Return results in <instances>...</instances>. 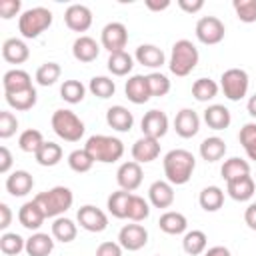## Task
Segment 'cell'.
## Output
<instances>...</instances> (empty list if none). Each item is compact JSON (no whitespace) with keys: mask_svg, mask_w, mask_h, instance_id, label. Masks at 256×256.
<instances>
[{"mask_svg":"<svg viewBox=\"0 0 256 256\" xmlns=\"http://www.w3.org/2000/svg\"><path fill=\"white\" fill-rule=\"evenodd\" d=\"M164 174L170 184H186L192 178V172L196 168V158L192 152L184 148H174L164 156Z\"/></svg>","mask_w":256,"mask_h":256,"instance_id":"obj_1","label":"cell"},{"mask_svg":"<svg viewBox=\"0 0 256 256\" xmlns=\"http://www.w3.org/2000/svg\"><path fill=\"white\" fill-rule=\"evenodd\" d=\"M34 202L40 206V210L44 212L46 218H58L60 214H64L72 206L74 194L66 186H54V188H50L46 192L36 194Z\"/></svg>","mask_w":256,"mask_h":256,"instance_id":"obj_2","label":"cell"},{"mask_svg":"<svg viewBox=\"0 0 256 256\" xmlns=\"http://www.w3.org/2000/svg\"><path fill=\"white\" fill-rule=\"evenodd\" d=\"M84 148L94 158V162H104V164L116 162L124 154L122 140H118L114 136H106V134H94V136H90L86 140V146Z\"/></svg>","mask_w":256,"mask_h":256,"instance_id":"obj_3","label":"cell"},{"mask_svg":"<svg viewBox=\"0 0 256 256\" xmlns=\"http://www.w3.org/2000/svg\"><path fill=\"white\" fill-rule=\"evenodd\" d=\"M198 60H200L198 48L190 40L182 38V40L174 42L172 54H170V64L168 66H170V72L172 74H176V76H188L196 68Z\"/></svg>","mask_w":256,"mask_h":256,"instance_id":"obj_4","label":"cell"},{"mask_svg":"<svg viewBox=\"0 0 256 256\" xmlns=\"http://www.w3.org/2000/svg\"><path fill=\"white\" fill-rule=\"evenodd\" d=\"M52 24V12L44 6H36L30 10H24L18 18V30L24 38H36L44 30H48Z\"/></svg>","mask_w":256,"mask_h":256,"instance_id":"obj_5","label":"cell"},{"mask_svg":"<svg viewBox=\"0 0 256 256\" xmlns=\"http://www.w3.org/2000/svg\"><path fill=\"white\" fill-rule=\"evenodd\" d=\"M50 124H52V130L66 142H78L86 130L84 122L72 110H64V108H60L52 114Z\"/></svg>","mask_w":256,"mask_h":256,"instance_id":"obj_6","label":"cell"},{"mask_svg":"<svg viewBox=\"0 0 256 256\" xmlns=\"http://www.w3.org/2000/svg\"><path fill=\"white\" fill-rule=\"evenodd\" d=\"M248 84H250L248 74H246V70H242V68H230V70H226V72L222 74V78H220L222 92H224V96H226L228 100H232V102H238V100H242V98L246 96Z\"/></svg>","mask_w":256,"mask_h":256,"instance_id":"obj_7","label":"cell"},{"mask_svg":"<svg viewBox=\"0 0 256 256\" xmlns=\"http://www.w3.org/2000/svg\"><path fill=\"white\" fill-rule=\"evenodd\" d=\"M224 34H226L224 22L216 16H202L196 22V38L202 44H208V46L218 44L224 40Z\"/></svg>","mask_w":256,"mask_h":256,"instance_id":"obj_8","label":"cell"},{"mask_svg":"<svg viewBox=\"0 0 256 256\" xmlns=\"http://www.w3.org/2000/svg\"><path fill=\"white\" fill-rule=\"evenodd\" d=\"M100 42L102 46L114 54V52H122L126 48V42H128V30L122 22H108L104 28H102V34H100Z\"/></svg>","mask_w":256,"mask_h":256,"instance_id":"obj_9","label":"cell"},{"mask_svg":"<svg viewBox=\"0 0 256 256\" xmlns=\"http://www.w3.org/2000/svg\"><path fill=\"white\" fill-rule=\"evenodd\" d=\"M146 242H148V230L142 224H126L118 232V244L124 250L136 252V250L144 248Z\"/></svg>","mask_w":256,"mask_h":256,"instance_id":"obj_10","label":"cell"},{"mask_svg":"<svg viewBox=\"0 0 256 256\" xmlns=\"http://www.w3.org/2000/svg\"><path fill=\"white\" fill-rule=\"evenodd\" d=\"M76 218H78V224L88 232H102L108 226V216L92 204H86V206L78 208Z\"/></svg>","mask_w":256,"mask_h":256,"instance_id":"obj_11","label":"cell"},{"mask_svg":"<svg viewBox=\"0 0 256 256\" xmlns=\"http://www.w3.org/2000/svg\"><path fill=\"white\" fill-rule=\"evenodd\" d=\"M64 22L74 32H86L92 26V10L84 4H70L64 12Z\"/></svg>","mask_w":256,"mask_h":256,"instance_id":"obj_12","label":"cell"},{"mask_svg":"<svg viewBox=\"0 0 256 256\" xmlns=\"http://www.w3.org/2000/svg\"><path fill=\"white\" fill-rule=\"evenodd\" d=\"M140 126H142V134L144 136L160 140L168 132V116L162 110H150V112L144 114Z\"/></svg>","mask_w":256,"mask_h":256,"instance_id":"obj_13","label":"cell"},{"mask_svg":"<svg viewBox=\"0 0 256 256\" xmlns=\"http://www.w3.org/2000/svg\"><path fill=\"white\" fill-rule=\"evenodd\" d=\"M116 180H118L120 190H126V192L136 190L142 184V168H140V164L134 162V160L120 164V168L116 172Z\"/></svg>","mask_w":256,"mask_h":256,"instance_id":"obj_14","label":"cell"},{"mask_svg":"<svg viewBox=\"0 0 256 256\" xmlns=\"http://www.w3.org/2000/svg\"><path fill=\"white\" fill-rule=\"evenodd\" d=\"M174 130L182 138L196 136L198 130H200V118H198V114L194 110H190V108H182L176 114V118H174Z\"/></svg>","mask_w":256,"mask_h":256,"instance_id":"obj_15","label":"cell"},{"mask_svg":"<svg viewBox=\"0 0 256 256\" xmlns=\"http://www.w3.org/2000/svg\"><path fill=\"white\" fill-rule=\"evenodd\" d=\"M158 154H160V142L156 138H150V136H142L132 146V158L138 164L152 162L158 158Z\"/></svg>","mask_w":256,"mask_h":256,"instance_id":"obj_16","label":"cell"},{"mask_svg":"<svg viewBox=\"0 0 256 256\" xmlns=\"http://www.w3.org/2000/svg\"><path fill=\"white\" fill-rule=\"evenodd\" d=\"M124 92H126V98L132 104H144L152 98L150 88H148V80L142 74H134L132 78H128V82L124 86Z\"/></svg>","mask_w":256,"mask_h":256,"instance_id":"obj_17","label":"cell"},{"mask_svg":"<svg viewBox=\"0 0 256 256\" xmlns=\"http://www.w3.org/2000/svg\"><path fill=\"white\" fill-rule=\"evenodd\" d=\"M148 198L156 208H170L174 202V188L168 180H156L148 188Z\"/></svg>","mask_w":256,"mask_h":256,"instance_id":"obj_18","label":"cell"},{"mask_svg":"<svg viewBox=\"0 0 256 256\" xmlns=\"http://www.w3.org/2000/svg\"><path fill=\"white\" fill-rule=\"evenodd\" d=\"M254 190H256V184H254V180H252L250 174L226 182V192H228V196H230L232 200H236V202H246V200H250V198L254 196Z\"/></svg>","mask_w":256,"mask_h":256,"instance_id":"obj_19","label":"cell"},{"mask_svg":"<svg viewBox=\"0 0 256 256\" xmlns=\"http://www.w3.org/2000/svg\"><path fill=\"white\" fill-rule=\"evenodd\" d=\"M72 54L78 62H94L100 54V46L92 36H78L72 44Z\"/></svg>","mask_w":256,"mask_h":256,"instance_id":"obj_20","label":"cell"},{"mask_svg":"<svg viewBox=\"0 0 256 256\" xmlns=\"http://www.w3.org/2000/svg\"><path fill=\"white\" fill-rule=\"evenodd\" d=\"M2 86H4V94L22 92V90L32 88V78H30V74L26 70L14 68V70H8L2 76Z\"/></svg>","mask_w":256,"mask_h":256,"instance_id":"obj_21","label":"cell"},{"mask_svg":"<svg viewBox=\"0 0 256 256\" xmlns=\"http://www.w3.org/2000/svg\"><path fill=\"white\" fill-rule=\"evenodd\" d=\"M34 186V178L30 172L26 170H16L12 172L8 178H6V190L12 194V196H26Z\"/></svg>","mask_w":256,"mask_h":256,"instance_id":"obj_22","label":"cell"},{"mask_svg":"<svg viewBox=\"0 0 256 256\" xmlns=\"http://www.w3.org/2000/svg\"><path fill=\"white\" fill-rule=\"evenodd\" d=\"M18 220H20V224H22L24 228H28V230H38V228L42 226V222L46 220V216H44V212L40 210V206H38L34 200H30V202H26V204L20 206V210H18Z\"/></svg>","mask_w":256,"mask_h":256,"instance_id":"obj_23","label":"cell"},{"mask_svg":"<svg viewBox=\"0 0 256 256\" xmlns=\"http://www.w3.org/2000/svg\"><path fill=\"white\" fill-rule=\"evenodd\" d=\"M28 56H30V50H28V46L20 38H8V40H4V44H2V58L6 62H10V64H22V62L28 60Z\"/></svg>","mask_w":256,"mask_h":256,"instance_id":"obj_24","label":"cell"},{"mask_svg":"<svg viewBox=\"0 0 256 256\" xmlns=\"http://www.w3.org/2000/svg\"><path fill=\"white\" fill-rule=\"evenodd\" d=\"M204 122L208 124V128L212 130H226L232 122L230 110L222 104H212L204 110Z\"/></svg>","mask_w":256,"mask_h":256,"instance_id":"obj_25","label":"cell"},{"mask_svg":"<svg viewBox=\"0 0 256 256\" xmlns=\"http://www.w3.org/2000/svg\"><path fill=\"white\" fill-rule=\"evenodd\" d=\"M106 122L110 128H114L118 132H128L134 124V116L124 106H110L106 112Z\"/></svg>","mask_w":256,"mask_h":256,"instance_id":"obj_26","label":"cell"},{"mask_svg":"<svg viewBox=\"0 0 256 256\" xmlns=\"http://www.w3.org/2000/svg\"><path fill=\"white\" fill-rule=\"evenodd\" d=\"M134 56H136L138 64H142L146 68H160L164 64V52L154 44H140L136 48Z\"/></svg>","mask_w":256,"mask_h":256,"instance_id":"obj_27","label":"cell"},{"mask_svg":"<svg viewBox=\"0 0 256 256\" xmlns=\"http://www.w3.org/2000/svg\"><path fill=\"white\" fill-rule=\"evenodd\" d=\"M158 226H160V230L166 232V234H182V232H186V228H188V220H186V216H184L182 212L168 210V212H164V214L160 216Z\"/></svg>","mask_w":256,"mask_h":256,"instance_id":"obj_28","label":"cell"},{"mask_svg":"<svg viewBox=\"0 0 256 256\" xmlns=\"http://www.w3.org/2000/svg\"><path fill=\"white\" fill-rule=\"evenodd\" d=\"M54 250V240L52 236L44 232H36L26 240V254L28 256H50Z\"/></svg>","mask_w":256,"mask_h":256,"instance_id":"obj_29","label":"cell"},{"mask_svg":"<svg viewBox=\"0 0 256 256\" xmlns=\"http://www.w3.org/2000/svg\"><path fill=\"white\" fill-rule=\"evenodd\" d=\"M226 154V142L218 136H208L202 140L200 144V156L206 160V162H216L220 158H224Z\"/></svg>","mask_w":256,"mask_h":256,"instance_id":"obj_30","label":"cell"},{"mask_svg":"<svg viewBox=\"0 0 256 256\" xmlns=\"http://www.w3.org/2000/svg\"><path fill=\"white\" fill-rule=\"evenodd\" d=\"M6 96V102L10 108L18 110V112H26L30 110L36 100H38V94H36V88H28V90H22V92H14V94H4Z\"/></svg>","mask_w":256,"mask_h":256,"instance_id":"obj_31","label":"cell"},{"mask_svg":"<svg viewBox=\"0 0 256 256\" xmlns=\"http://www.w3.org/2000/svg\"><path fill=\"white\" fill-rule=\"evenodd\" d=\"M198 202L200 206L206 210V212H216L222 208L224 204V190L218 188V186H206L200 196H198Z\"/></svg>","mask_w":256,"mask_h":256,"instance_id":"obj_32","label":"cell"},{"mask_svg":"<svg viewBox=\"0 0 256 256\" xmlns=\"http://www.w3.org/2000/svg\"><path fill=\"white\" fill-rule=\"evenodd\" d=\"M130 192L126 190H116L108 196V212L114 218H128V204H130Z\"/></svg>","mask_w":256,"mask_h":256,"instance_id":"obj_33","label":"cell"},{"mask_svg":"<svg viewBox=\"0 0 256 256\" xmlns=\"http://www.w3.org/2000/svg\"><path fill=\"white\" fill-rule=\"evenodd\" d=\"M34 158L40 166H56L62 160V148L56 142H44L34 154Z\"/></svg>","mask_w":256,"mask_h":256,"instance_id":"obj_34","label":"cell"},{"mask_svg":"<svg viewBox=\"0 0 256 256\" xmlns=\"http://www.w3.org/2000/svg\"><path fill=\"white\" fill-rule=\"evenodd\" d=\"M220 174H222V178H224L226 182H230V180H236V178H240V176L250 174V164H248L246 160L234 156V158H228V160L222 164Z\"/></svg>","mask_w":256,"mask_h":256,"instance_id":"obj_35","label":"cell"},{"mask_svg":"<svg viewBox=\"0 0 256 256\" xmlns=\"http://www.w3.org/2000/svg\"><path fill=\"white\" fill-rule=\"evenodd\" d=\"M206 244H208V238L202 230H190V232L184 234V240H182V248L190 256L202 254L206 250Z\"/></svg>","mask_w":256,"mask_h":256,"instance_id":"obj_36","label":"cell"},{"mask_svg":"<svg viewBox=\"0 0 256 256\" xmlns=\"http://www.w3.org/2000/svg\"><path fill=\"white\" fill-rule=\"evenodd\" d=\"M106 64H108V70H110L114 76H126V74L132 70L134 60H132V56H130L126 50H122V52L110 54Z\"/></svg>","mask_w":256,"mask_h":256,"instance_id":"obj_37","label":"cell"},{"mask_svg":"<svg viewBox=\"0 0 256 256\" xmlns=\"http://www.w3.org/2000/svg\"><path fill=\"white\" fill-rule=\"evenodd\" d=\"M78 230H76V224L70 220V218H64V216H58L54 222H52V236L60 242H72L76 238Z\"/></svg>","mask_w":256,"mask_h":256,"instance_id":"obj_38","label":"cell"},{"mask_svg":"<svg viewBox=\"0 0 256 256\" xmlns=\"http://www.w3.org/2000/svg\"><path fill=\"white\" fill-rule=\"evenodd\" d=\"M216 94H218V84L210 78H198L192 84V96L198 102H208V100L216 98Z\"/></svg>","mask_w":256,"mask_h":256,"instance_id":"obj_39","label":"cell"},{"mask_svg":"<svg viewBox=\"0 0 256 256\" xmlns=\"http://www.w3.org/2000/svg\"><path fill=\"white\" fill-rule=\"evenodd\" d=\"M44 142H46V140L42 138V132L36 130V128H28V130H24V132L20 134V138H18V146H20V150H22V152H28V154H36L38 148H40Z\"/></svg>","mask_w":256,"mask_h":256,"instance_id":"obj_40","label":"cell"},{"mask_svg":"<svg viewBox=\"0 0 256 256\" xmlns=\"http://www.w3.org/2000/svg\"><path fill=\"white\" fill-rule=\"evenodd\" d=\"M0 250L6 256H16L22 250H26V240L16 232H4L0 236Z\"/></svg>","mask_w":256,"mask_h":256,"instance_id":"obj_41","label":"cell"},{"mask_svg":"<svg viewBox=\"0 0 256 256\" xmlns=\"http://www.w3.org/2000/svg\"><path fill=\"white\" fill-rule=\"evenodd\" d=\"M86 94V88L80 80H64V84L60 86V96L62 100H66L68 104H78L82 102Z\"/></svg>","mask_w":256,"mask_h":256,"instance_id":"obj_42","label":"cell"},{"mask_svg":"<svg viewBox=\"0 0 256 256\" xmlns=\"http://www.w3.org/2000/svg\"><path fill=\"white\" fill-rule=\"evenodd\" d=\"M238 138H240V144H242V148L246 150L248 158H250V160H256V124H254V122L244 124V126L240 128Z\"/></svg>","mask_w":256,"mask_h":256,"instance_id":"obj_43","label":"cell"},{"mask_svg":"<svg viewBox=\"0 0 256 256\" xmlns=\"http://www.w3.org/2000/svg\"><path fill=\"white\" fill-rule=\"evenodd\" d=\"M92 164H94V158L88 154L86 148H82V150H74V152L68 154V166H70L74 172H78V174L88 172V170L92 168Z\"/></svg>","mask_w":256,"mask_h":256,"instance_id":"obj_44","label":"cell"},{"mask_svg":"<svg viewBox=\"0 0 256 256\" xmlns=\"http://www.w3.org/2000/svg\"><path fill=\"white\" fill-rule=\"evenodd\" d=\"M60 64L56 62H44L38 70H36V82L40 86H52L58 78H60Z\"/></svg>","mask_w":256,"mask_h":256,"instance_id":"obj_45","label":"cell"},{"mask_svg":"<svg viewBox=\"0 0 256 256\" xmlns=\"http://www.w3.org/2000/svg\"><path fill=\"white\" fill-rule=\"evenodd\" d=\"M150 216V206L142 196L132 194L130 196V204H128V218L132 222H142Z\"/></svg>","mask_w":256,"mask_h":256,"instance_id":"obj_46","label":"cell"},{"mask_svg":"<svg viewBox=\"0 0 256 256\" xmlns=\"http://www.w3.org/2000/svg\"><path fill=\"white\" fill-rule=\"evenodd\" d=\"M90 92L98 98H110L114 92H116V84L114 80H110L108 76H94L90 80Z\"/></svg>","mask_w":256,"mask_h":256,"instance_id":"obj_47","label":"cell"},{"mask_svg":"<svg viewBox=\"0 0 256 256\" xmlns=\"http://www.w3.org/2000/svg\"><path fill=\"white\" fill-rule=\"evenodd\" d=\"M232 6H234L238 20H242L246 24L256 22V0H234Z\"/></svg>","mask_w":256,"mask_h":256,"instance_id":"obj_48","label":"cell"},{"mask_svg":"<svg viewBox=\"0 0 256 256\" xmlns=\"http://www.w3.org/2000/svg\"><path fill=\"white\" fill-rule=\"evenodd\" d=\"M148 80V88H150V94L152 96H166L170 92V80L160 74V72H150L146 76Z\"/></svg>","mask_w":256,"mask_h":256,"instance_id":"obj_49","label":"cell"},{"mask_svg":"<svg viewBox=\"0 0 256 256\" xmlns=\"http://www.w3.org/2000/svg\"><path fill=\"white\" fill-rule=\"evenodd\" d=\"M16 130H18V118L8 110H0V138L6 140Z\"/></svg>","mask_w":256,"mask_h":256,"instance_id":"obj_50","label":"cell"},{"mask_svg":"<svg viewBox=\"0 0 256 256\" xmlns=\"http://www.w3.org/2000/svg\"><path fill=\"white\" fill-rule=\"evenodd\" d=\"M22 8L20 0H0V16L4 20H10L12 16H16Z\"/></svg>","mask_w":256,"mask_h":256,"instance_id":"obj_51","label":"cell"},{"mask_svg":"<svg viewBox=\"0 0 256 256\" xmlns=\"http://www.w3.org/2000/svg\"><path fill=\"white\" fill-rule=\"evenodd\" d=\"M96 256H122V246L118 242H102L96 248Z\"/></svg>","mask_w":256,"mask_h":256,"instance_id":"obj_52","label":"cell"},{"mask_svg":"<svg viewBox=\"0 0 256 256\" xmlns=\"http://www.w3.org/2000/svg\"><path fill=\"white\" fill-rule=\"evenodd\" d=\"M178 6L188 14H196L204 8V0H178Z\"/></svg>","mask_w":256,"mask_h":256,"instance_id":"obj_53","label":"cell"},{"mask_svg":"<svg viewBox=\"0 0 256 256\" xmlns=\"http://www.w3.org/2000/svg\"><path fill=\"white\" fill-rule=\"evenodd\" d=\"M10 166H12V154L6 146H0V172L6 174L10 170Z\"/></svg>","mask_w":256,"mask_h":256,"instance_id":"obj_54","label":"cell"},{"mask_svg":"<svg viewBox=\"0 0 256 256\" xmlns=\"http://www.w3.org/2000/svg\"><path fill=\"white\" fill-rule=\"evenodd\" d=\"M10 220H12V212H10V206L8 204H0V228L6 230L10 226Z\"/></svg>","mask_w":256,"mask_h":256,"instance_id":"obj_55","label":"cell"},{"mask_svg":"<svg viewBox=\"0 0 256 256\" xmlns=\"http://www.w3.org/2000/svg\"><path fill=\"white\" fill-rule=\"evenodd\" d=\"M244 222L248 224V228L256 230V202H252V204L246 208V212H244Z\"/></svg>","mask_w":256,"mask_h":256,"instance_id":"obj_56","label":"cell"},{"mask_svg":"<svg viewBox=\"0 0 256 256\" xmlns=\"http://www.w3.org/2000/svg\"><path fill=\"white\" fill-rule=\"evenodd\" d=\"M204 256H230V250L226 246H212Z\"/></svg>","mask_w":256,"mask_h":256,"instance_id":"obj_57","label":"cell"},{"mask_svg":"<svg viewBox=\"0 0 256 256\" xmlns=\"http://www.w3.org/2000/svg\"><path fill=\"white\" fill-rule=\"evenodd\" d=\"M170 6V2L168 0H162V2H154V0H146V8H150V10H166Z\"/></svg>","mask_w":256,"mask_h":256,"instance_id":"obj_58","label":"cell"},{"mask_svg":"<svg viewBox=\"0 0 256 256\" xmlns=\"http://www.w3.org/2000/svg\"><path fill=\"white\" fill-rule=\"evenodd\" d=\"M248 114L252 116V118H256V94L254 96H250V100H248Z\"/></svg>","mask_w":256,"mask_h":256,"instance_id":"obj_59","label":"cell"}]
</instances>
